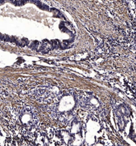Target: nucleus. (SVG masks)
I'll return each instance as SVG.
<instances>
[{
  "mask_svg": "<svg viewBox=\"0 0 136 146\" xmlns=\"http://www.w3.org/2000/svg\"><path fill=\"white\" fill-rule=\"evenodd\" d=\"M18 116L22 125L26 128H31L38 123V117L36 110L33 108L27 106L21 110L19 113L16 112V117Z\"/></svg>",
  "mask_w": 136,
  "mask_h": 146,
  "instance_id": "f257e3e1",
  "label": "nucleus"
}]
</instances>
